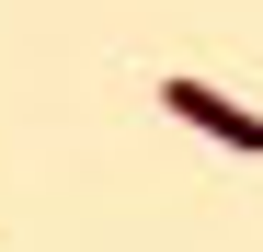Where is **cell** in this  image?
Wrapping results in <instances>:
<instances>
[{
  "instance_id": "obj_1",
  "label": "cell",
  "mask_w": 263,
  "mask_h": 252,
  "mask_svg": "<svg viewBox=\"0 0 263 252\" xmlns=\"http://www.w3.org/2000/svg\"><path fill=\"white\" fill-rule=\"evenodd\" d=\"M160 115H183L195 138L252 149V160H263V115H252V103H229V92H217V80H195V69H172V80H160Z\"/></svg>"
}]
</instances>
